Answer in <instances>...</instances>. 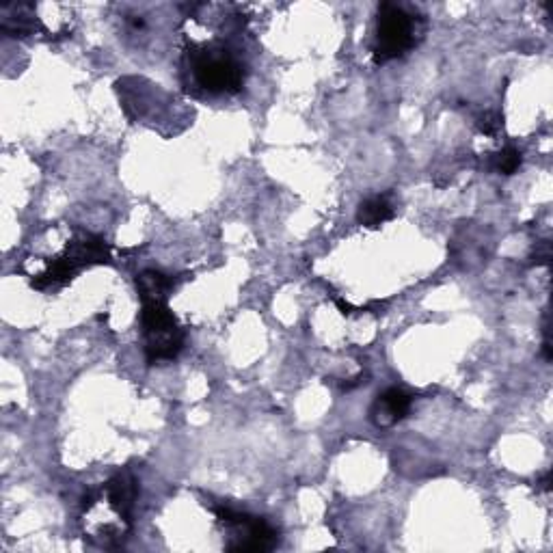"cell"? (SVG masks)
<instances>
[{
    "label": "cell",
    "instance_id": "11",
    "mask_svg": "<svg viewBox=\"0 0 553 553\" xmlns=\"http://www.w3.org/2000/svg\"><path fill=\"white\" fill-rule=\"evenodd\" d=\"M499 128H502V117H499L497 113L487 111L478 117V130L482 134H487V137H495Z\"/></svg>",
    "mask_w": 553,
    "mask_h": 553
},
{
    "label": "cell",
    "instance_id": "7",
    "mask_svg": "<svg viewBox=\"0 0 553 553\" xmlns=\"http://www.w3.org/2000/svg\"><path fill=\"white\" fill-rule=\"evenodd\" d=\"M409 411H411V396L407 391L398 387H389L374 400L370 409V420L379 428H389L404 420Z\"/></svg>",
    "mask_w": 553,
    "mask_h": 553
},
{
    "label": "cell",
    "instance_id": "6",
    "mask_svg": "<svg viewBox=\"0 0 553 553\" xmlns=\"http://www.w3.org/2000/svg\"><path fill=\"white\" fill-rule=\"evenodd\" d=\"M137 493H139L137 480H134L130 471H117V474L106 482L102 489L104 502L109 504V508L126 525H130L132 521V510H134V502H137Z\"/></svg>",
    "mask_w": 553,
    "mask_h": 553
},
{
    "label": "cell",
    "instance_id": "9",
    "mask_svg": "<svg viewBox=\"0 0 553 553\" xmlns=\"http://www.w3.org/2000/svg\"><path fill=\"white\" fill-rule=\"evenodd\" d=\"M175 288V279L158 273V271H143L137 277V290L141 303L145 301H167V296Z\"/></svg>",
    "mask_w": 553,
    "mask_h": 553
},
{
    "label": "cell",
    "instance_id": "3",
    "mask_svg": "<svg viewBox=\"0 0 553 553\" xmlns=\"http://www.w3.org/2000/svg\"><path fill=\"white\" fill-rule=\"evenodd\" d=\"M415 18L411 13L394 3H383L376 16V44L372 57L376 63L398 59L415 46Z\"/></svg>",
    "mask_w": 553,
    "mask_h": 553
},
{
    "label": "cell",
    "instance_id": "1",
    "mask_svg": "<svg viewBox=\"0 0 553 553\" xmlns=\"http://www.w3.org/2000/svg\"><path fill=\"white\" fill-rule=\"evenodd\" d=\"M141 327L147 361H169L180 355L184 346V329L167 307V301H145L141 309Z\"/></svg>",
    "mask_w": 553,
    "mask_h": 553
},
{
    "label": "cell",
    "instance_id": "10",
    "mask_svg": "<svg viewBox=\"0 0 553 553\" xmlns=\"http://www.w3.org/2000/svg\"><path fill=\"white\" fill-rule=\"evenodd\" d=\"M521 163H523V156L517 147H506V150L497 152L493 156V169L497 173H504V175L515 173L521 167Z\"/></svg>",
    "mask_w": 553,
    "mask_h": 553
},
{
    "label": "cell",
    "instance_id": "4",
    "mask_svg": "<svg viewBox=\"0 0 553 553\" xmlns=\"http://www.w3.org/2000/svg\"><path fill=\"white\" fill-rule=\"evenodd\" d=\"M212 512L223 528L232 532V541L227 543L229 551H271L277 547L279 534L268 521L227 506H217Z\"/></svg>",
    "mask_w": 553,
    "mask_h": 553
},
{
    "label": "cell",
    "instance_id": "5",
    "mask_svg": "<svg viewBox=\"0 0 553 553\" xmlns=\"http://www.w3.org/2000/svg\"><path fill=\"white\" fill-rule=\"evenodd\" d=\"M63 255L78 268V273H80L83 268H89V266L109 264L111 247L102 236L89 234V232H78L70 242H67Z\"/></svg>",
    "mask_w": 553,
    "mask_h": 553
},
{
    "label": "cell",
    "instance_id": "12",
    "mask_svg": "<svg viewBox=\"0 0 553 553\" xmlns=\"http://www.w3.org/2000/svg\"><path fill=\"white\" fill-rule=\"evenodd\" d=\"M335 303H337V307H340V309H342V314H344V316H350V314H353V309H355V307H353V305H350V303H344L342 299H337Z\"/></svg>",
    "mask_w": 553,
    "mask_h": 553
},
{
    "label": "cell",
    "instance_id": "2",
    "mask_svg": "<svg viewBox=\"0 0 553 553\" xmlns=\"http://www.w3.org/2000/svg\"><path fill=\"white\" fill-rule=\"evenodd\" d=\"M195 83L208 93H236L245 83V65L221 46H204L191 52Z\"/></svg>",
    "mask_w": 553,
    "mask_h": 553
},
{
    "label": "cell",
    "instance_id": "8",
    "mask_svg": "<svg viewBox=\"0 0 553 553\" xmlns=\"http://www.w3.org/2000/svg\"><path fill=\"white\" fill-rule=\"evenodd\" d=\"M394 217H396V208L387 195H372L366 201H361V206L357 210L359 225L370 229L381 227L383 223L391 221Z\"/></svg>",
    "mask_w": 553,
    "mask_h": 553
}]
</instances>
